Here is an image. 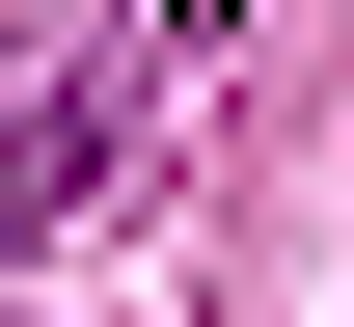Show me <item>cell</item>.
I'll use <instances>...</instances> for the list:
<instances>
[{
	"label": "cell",
	"instance_id": "obj_1",
	"mask_svg": "<svg viewBox=\"0 0 354 327\" xmlns=\"http://www.w3.org/2000/svg\"><path fill=\"white\" fill-rule=\"evenodd\" d=\"M55 191H82V109H28V137H0V245H55Z\"/></svg>",
	"mask_w": 354,
	"mask_h": 327
}]
</instances>
